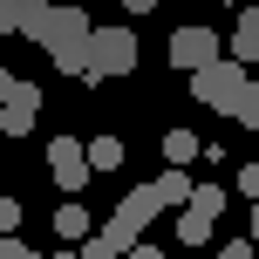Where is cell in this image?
Returning <instances> with one entry per match:
<instances>
[{
  "instance_id": "8992f818",
  "label": "cell",
  "mask_w": 259,
  "mask_h": 259,
  "mask_svg": "<svg viewBox=\"0 0 259 259\" xmlns=\"http://www.w3.org/2000/svg\"><path fill=\"white\" fill-rule=\"evenodd\" d=\"M150 191H157V205H164V211H184V205H191V191H198V184L184 178V170H157V184H150Z\"/></svg>"
},
{
  "instance_id": "d6986e66",
  "label": "cell",
  "mask_w": 259,
  "mask_h": 259,
  "mask_svg": "<svg viewBox=\"0 0 259 259\" xmlns=\"http://www.w3.org/2000/svg\"><path fill=\"white\" fill-rule=\"evenodd\" d=\"M14 225H21V198H0V239H7Z\"/></svg>"
},
{
  "instance_id": "9a60e30c",
  "label": "cell",
  "mask_w": 259,
  "mask_h": 259,
  "mask_svg": "<svg viewBox=\"0 0 259 259\" xmlns=\"http://www.w3.org/2000/svg\"><path fill=\"white\" fill-rule=\"evenodd\" d=\"M62 75H89V48H62V55H48Z\"/></svg>"
},
{
  "instance_id": "30bf717a",
  "label": "cell",
  "mask_w": 259,
  "mask_h": 259,
  "mask_svg": "<svg viewBox=\"0 0 259 259\" xmlns=\"http://www.w3.org/2000/svg\"><path fill=\"white\" fill-rule=\"evenodd\" d=\"M55 232H62L68 246H82V239H89V211H82V205H62V211H55Z\"/></svg>"
},
{
  "instance_id": "83f0119b",
  "label": "cell",
  "mask_w": 259,
  "mask_h": 259,
  "mask_svg": "<svg viewBox=\"0 0 259 259\" xmlns=\"http://www.w3.org/2000/svg\"><path fill=\"white\" fill-rule=\"evenodd\" d=\"M0 143H7V137H0Z\"/></svg>"
},
{
  "instance_id": "ac0fdd59",
  "label": "cell",
  "mask_w": 259,
  "mask_h": 259,
  "mask_svg": "<svg viewBox=\"0 0 259 259\" xmlns=\"http://www.w3.org/2000/svg\"><path fill=\"white\" fill-rule=\"evenodd\" d=\"M0 259H41V252L27 246V239H14V232H7V239H0Z\"/></svg>"
},
{
  "instance_id": "e0dca14e",
  "label": "cell",
  "mask_w": 259,
  "mask_h": 259,
  "mask_svg": "<svg viewBox=\"0 0 259 259\" xmlns=\"http://www.w3.org/2000/svg\"><path fill=\"white\" fill-rule=\"evenodd\" d=\"M21 21H27L21 0H0V34H21Z\"/></svg>"
},
{
  "instance_id": "d4e9b609",
  "label": "cell",
  "mask_w": 259,
  "mask_h": 259,
  "mask_svg": "<svg viewBox=\"0 0 259 259\" xmlns=\"http://www.w3.org/2000/svg\"><path fill=\"white\" fill-rule=\"evenodd\" d=\"M123 7H130V14H157V0H123Z\"/></svg>"
},
{
  "instance_id": "5bb4252c",
  "label": "cell",
  "mask_w": 259,
  "mask_h": 259,
  "mask_svg": "<svg viewBox=\"0 0 259 259\" xmlns=\"http://www.w3.org/2000/svg\"><path fill=\"white\" fill-rule=\"evenodd\" d=\"M232 123H239V130H259V82H246V96H239Z\"/></svg>"
},
{
  "instance_id": "4fadbf2b",
  "label": "cell",
  "mask_w": 259,
  "mask_h": 259,
  "mask_svg": "<svg viewBox=\"0 0 259 259\" xmlns=\"http://www.w3.org/2000/svg\"><path fill=\"white\" fill-rule=\"evenodd\" d=\"M89 164H96V170H116V164H123V143H116V137H96V143H89Z\"/></svg>"
},
{
  "instance_id": "9c48e42d",
  "label": "cell",
  "mask_w": 259,
  "mask_h": 259,
  "mask_svg": "<svg viewBox=\"0 0 259 259\" xmlns=\"http://www.w3.org/2000/svg\"><path fill=\"white\" fill-rule=\"evenodd\" d=\"M116 211H123V219H137V225H150V219H157L164 205H157V191H150V184H137V191H130V198H123Z\"/></svg>"
},
{
  "instance_id": "ffe728a7",
  "label": "cell",
  "mask_w": 259,
  "mask_h": 259,
  "mask_svg": "<svg viewBox=\"0 0 259 259\" xmlns=\"http://www.w3.org/2000/svg\"><path fill=\"white\" fill-rule=\"evenodd\" d=\"M82 259H123L116 246H103V232H96V239H82Z\"/></svg>"
},
{
  "instance_id": "cb8c5ba5",
  "label": "cell",
  "mask_w": 259,
  "mask_h": 259,
  "mask_svg": "<svg viewBox=\"0 0 259 259\" xmlns=\"http://www.w3.org/2000/svg\"><path fill=\"white\" fill-rule=\"evenodd\" d=\"M123 259H164V252H157V246H143V239H137V246H130Z\"/></svg>"
},
{
  "instance_id": "484cf974",
  "label": "cell",
  "mask_w": 259,
  "mask_h": 259,
  "mask_svg": "<svg viewBox=\"0 0 259 259\" xmlns=\"http://www.w3.org/2000/svg\"><path fill=\"white\" fill-rule=\"evenodd\" d=\"M246 232H252V239H259V205H252V225H246Z\"/></svg>"
},
{
  "instance_id": "277c9868",
  "label": "cell",
  "mask_w": 259,
  "mask_h": 259,
  "mask_svg": "<svg viewBox=\"0 0 259 259\" xmlns=\"http://www.w3.org/2000/svg\"><path fill=\"white\" fill-rule=\"evenodd\" d=\"M225 55V41H219V27H178L170 34V62L184 68V75H198L205 62H219Z\"/></svg>"
},
{
  "instance_id": "52a82bcc",
  "label": "cell",
  "mask_w": 259,
  "mask_h": 259,
  "mask_svg": "<svg viewBox=\"0 0 259 259\" xmlns=\"http://www.w3.org/2000/svg\"><path fill=\"white\" fill-rule=\"evenodd\" d=\"M232 62H259V0L239 7V34H232Z\"/></svg>"
},
{
  "instance_id": "ba28073f",
  "label": "cell",
  "mask_w": 259,
  "mask_h": 259,
  "mask_svg": "<svg viewBox=\"0 0 259 259\" xmlns=\"http://www.w3.org/2000/svg\"><path fill=\"white\" fill-rule=\"evenodd\" d=\"M211 232H219V219H211V211H198V205L178 211V239H184V246H205Z\"/></svg>"
},
{
  "instance_id": "603a6c76",
  "label": "cell",
  "mask_w": 259,
  "mask_h": 259,
  "mask_svg": "<svg viewBox=\"0 0 259 259\" xmlns=\"http://www.w3.org/2000/svg\"><path fill=\"white\" fill-rule=\"evenodd\" d=\"M14 96H21V82H14V75H7V68H0V109H7V103H14Z\"/></svg>"
},
{
  "instance_id": "8fae6325",
  "label": "cell",
  "mask_w": 259,
  "mask_h": 259,
  "mask_svg": "<svg viewBox=\"0 0 259 259\" xmlns=\"http://www.w3.org/2000/svg\"><path fill=\"white\" fill-rule=\"evenodd\" d=\"M137 239H143V225H137V219H123V211H116V219L103 225V246H116V252H130Z\"/></svg>"
},
{
  "instance_id": "4316f807",
  "label": "cell",
  "mask_w": 259,
  "mask_h": 259,
  "mask_svg": "<svg viewBox=\"0 0 259 259\" xmlns=\"http://www.w3.org/2000/svg\"><path fill=\"white\" fill-rule=\"evenodd\" d=\"M55 259H82V252H55Z\"/></svg>"
},
{
  "instance_id": "3957f363",
  "label": "cell",
  "mask_w": 259,
  "mask_h": 259,
  "mask_svg": "<svg viewBox=\"0 0 259 259\" xmlns=\"http://www.w3.org/2000/svg\"><path fill=\"white\" fill-rule=\"evenodd\" d=\"M89 170H96V164H89V143H75V137H55V143H48V178L62 184L68 198L89 184Z\"/></svg>"
},
{
  "instance_id": "5b68a950",
  "label": "cell",
  "mask_w": 259,
  "mask_h": 259,
  "mask_svg": "<svg viewBox=\"0 0 259 259\" xmlns=\"http://www.w3.org/2000/svg\"><path fill=\"white\" fill-rule=\"evenodd\" d=\"M34 116H41V96L21 82V96H14V103L0 109V137H27V130H34Z\"/></svg>"
},
{
  "instance_id": "2e32d148",
  "label": "cell",
  "mask_w": 259,
  "mask_h": 259,
  "mask_svg": "<svg viewBox=\"0 0 259 259\" xmlns=\"http://www.w3.org/2000/svg\"><path fill=\"white\" fill-rule=\"evenodd\" d=\"M191 205H198V211H211V219H219V211H225V184H198V191H191Z\"/></svg>"
},
{
  "instance_id": "7402d4cb",
  "label": "cell",
  "mask_w": 259,
  "mask_h": 259,
  "mask_svg": "<svg viewBox=\"0 0 259 259\" xmlns=\"http://www.w3.org/2000/svg\"><path fill=\"white\" fill-rule=\"evenodd\" d=\"M252 246H259V239H252V232H246V239H232V246H225V252H219V259H252Z\"/></svg>"
},
{
  "instance_id": "44dd1931",
  "label": "cell",
  "mask_w": 259,
  "mask_h": 259,
  "mask_svg": "<svg viewBox=\"0 0 259 259\" xmlns=\"http://www.w3.org/2000/svg\"><path fill=\"white\" fill-rule=\"evenodd\" d=\"M239 191H246L252 205H259V164H239Z\"/></svg>"
},
{
  "instance_id": "7c38bea8",
  "label": "cell",
  "mask_w": 259,
  "mask_h": 259,
  "mask_svg": "<svg viewBox=\"0 0 259 259\" xmlns=\"http://www.w3.org/2000/svg\"><path fill=\"white\" fill-rule=\"evenodd\" d=\"M164 157H170V164H191V157H205V143H198L191 130H170V137H164Z\"/></svg>"
},
{
  "instance_id": "7a4b0ae2",
  "label": "cell",
  "mask_w": 259,
  "mask_h": 259,
  "mask_svg": "<svg viewBox=\"0 0 259 259\" xmlns=\"http://www.w3.org/2000/svg\"><path fill=\"white\" fill-rule=\"evenodd\" d=\"M130 68H137V34H130V27H96L89 34V82L130 75Z\"/></svg>"
},
{
  "instance_id": "6da1fadb",
  "label": "cell",
  "mask_w": 259,
  "mask_h": 259,
  "mask_svg": "<svg viewBox=\"0 0 259 259\" xmlns=\"http://www.w3.org/2000/svg\"><path fill=\"white\" fill-rule=\"evenodd\" d=\"M246 82H252L246 62H225V55H219V62H205V68L191 75V96H198L205 109H219V116H232L239 96H246Z\"/></svg>"
}]
</instances>
